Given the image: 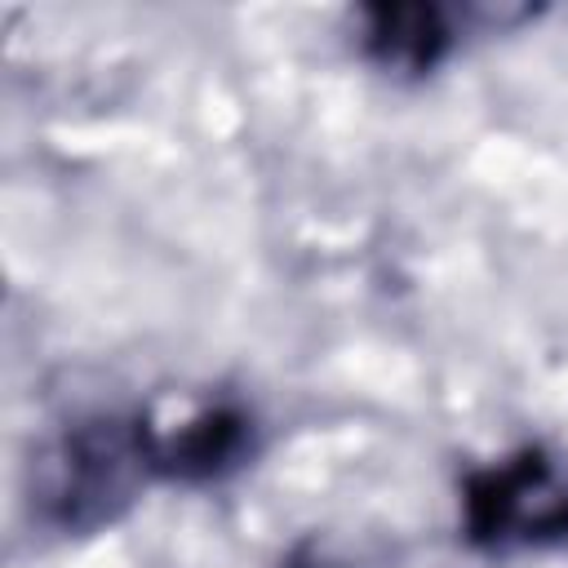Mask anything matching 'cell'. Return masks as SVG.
Segmentation results:
<instances>
[{
	"instance_id": "6da1fadb",
	"label": "cell",
	"mask_w": 568,
	"mask_h": 568,
	"mask_svg": "<svg viewBox=\"0 0 568 568\" xmlns=\"http://www.w3.org/2000/svg\"><path fill=\"white\" fill-rule=\"evenodd\" d=\"M146 457L142 435H129L115 422H89L40 453L36 501L67 528H93L129 501Z\"/></svg>"
},
{
	"instance_id": "7a4b0ae2",
	"label": "cell",
	"mask_w": 568,
	"mask_h": 568,
	"mask_svg": "<svg viewBox=\"0 0 568 568\" xmlns=\"http://www.w3.org/2000/svg\"><path fill=\"white\" fill-rule=\"evenodd\" d=\"M470 524L479 537H541L568 524V497L532 462L488 475L470 493Z\"/></svg>"
},
{
	"instance_id": "3957f363",
	"label": "cell",
	"mask_w": 568,
	"mask_h": 568,
	"mask_svg": "<svg viewBox=\"0 0 568 568\" xmlns=\"http://www.w3.org/2000/svg\"><path fill=\"white\" fill-rule=\"evenodd\" d=\"M146 453L169 470L209 475V470H217L222 462H231L240 453V422L222 417V413H204V417L178 426L173 435H151Z\"/></svg>"
},
{
	"instance_id": "277c9868",
	"label": "cell",
	"mask_w": 568,
	"mask_h": 568,
	"mask_svg": "<svg viewBox=\"0 0 568 568\" xmlns=\"http://www.w3.org/2000/svg\"><path fill=\"white\" fill-rule=\"evenodd\" d=\"M444 40L448 36H444L435 9H422V4L377 9L373 31H368V44L386 67H430L435 53L444 49Z\"/></svg>"
}]
</instances>
